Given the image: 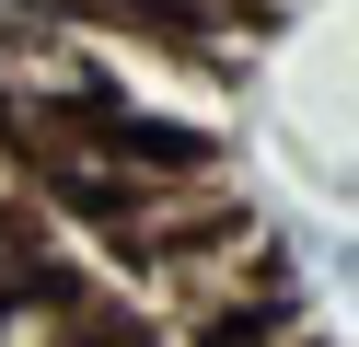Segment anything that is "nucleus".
<instances>
[{"label":"nucleus","instance_id":"nucleus-1","mask_svg":"<svg viewBox=\"0 0 359 347\" xmlns=\"http://www.w3.org/2000/svg\"><path fill=\"white\" fill-rule=\"evenodd\" d=\"M0 347H93V313L70 290H0Z\"/></svg>","mask_w":359,"mask_h":347},{"label":"nucleus","instance_id":"nucleus-2","mask_svg":"<svg viewBox=\"0 0 359 347\" xmlns=\"http://www.w3.org/2000/svg\"><path fill=\"white\" fill-rule=\"evenodd\" d=\"M325 266H336V290H359V231H336V254H325Z\"/></svg>","mask_w":359,"mask_h":347},{"label":"nucleus","instance_id":"nucleus-3","mask_svg":"<svg viewBox=\"0 0 359 347\" xmlns=\"http://www.w3.org/2000/svg\"><path fill=\"white\" fill-rule=\"evenodd\" d=\"M0 220H12V139H0Z\"/></svg>","mask_w":359,"mask_h":347}]
</instances>
